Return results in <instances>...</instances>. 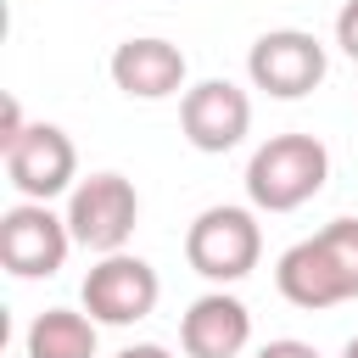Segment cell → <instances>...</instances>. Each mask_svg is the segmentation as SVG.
Instances as JSON below:
<instances>
[{
    "mask_svg": "<svg viewBox=\"0 0 358 358\" xmlns=\"http://www.w3.org/2000/svg\"><path fill=\"white\" fill-rule=\"evenodd\" d=\"M274 285L291 308L324 313L358 296V218H330L319 235L296 241L274 263Z\"/></svg>",
    "mask_w": 358,
    "mask_h": 358,
    "instance_id": "6da1fadb",
    "label": "cell"
},
{
    "mask_svg": "<svg viewBox=\"0 0 358 358\" xmlns=\"http://www.w3.org/2000/svg\"><path fill=\"white\" fill-rule=\"evenodd\" d=\"M330 179V151L319 134H268L252 162H246V201L257 213H296L302 201H313Z\"/></svg>",
    "mask_w": 358,
    "mask_h": 358,
    "instance_id": "7a4b0ae2",
    "label": "cell"
},
{
    "mask_svg": "<svg viewBox=\"0 0 358 358\" xmlns=\"http://www.w3.org/2000/svg\"><path fill=\"white\" fill-rule=\"evenodd\" d=\"M257 257H263V229H257L252 207L218 201V207H201L190 218V229H185V263L213 285L246 280L257 268Z\"/></svg>",
    "mask_w": 358,
    "mask_h": 358,
    "instance_id": "3957f363",
    "label": "cell"
},
{
    "mask_svg": "<svg viewBox=\"0 0 358 358\" xmlns=\"http://www.w3.org/2000/svg\"><path fill=\"white\" fill-rule=\"evenodd\" d=\"M140 224V190L123 179V173H90L67 190V229H73V246L95 252V257H112L129 246Z\"/></svg>",
    "mask_w": 358,
    "mask_h": 358,
    "instance_id": "277c9868",
    "label": "cell"
},
{
    "mask_svg": "<svg viewBox=\"0 0 358 358\" xmlns=\"http://www.w3.org/2000/svg\"><path fill=\"white\" fill-rule=\"evenodd\" d=\"M324 73H330V56H324V45L308 28H268L246 50L252 90H263L274 101H302L308 90L324 84Z\"/></svg>",
    "mask_w": 358,
    "mask_h": 358,
    "instance_id": "5b68a950",
    "label": "cell"
},
{
    "mask_svg": "<svg viewBox=\"0 0 358 358\" xmlns=\"http://www.w3.org/2000/svg\"><path fill=\"white\" fill-rule=\"evenodd\" d=\"M73 252L67 213H50V201H17L0 213V263L17 280H50Z\"/></svg>",
    "mask_w": 358,
    "mask_h": 358,
    "instance_id": "8992f818",
    "label": "cell"
},
{
    "mask_svg": "<svg viewBox=\"0 0 358 358\" xmlns=\"http://www.w3.org/2000/svg\"><path fill=\"white\" fill-rule=\"evenodd\" d=\"M0 157H6V179L17 185L22 201H50L78 185V145L56 123H28Z\"/></svg>",
    "mask_w": 358,
    "mask_h": 358,
    "instance_id": "52a82bcc",
    "label": "cell"
},
{
    "mask_svg": "<svg viewBox=\"0 0 358 358\" xmlns=\"http://www.w3.org/2000/svg\"><path fill=\"white\" fill-rule=\"evenodd\" d=\"M78 296H84V313L95 324H140V319H151V308L162 296V280H157V268L145 257L112 252L84 274Z\"/></svg>",
    "mask_w": 358,
    "mask_h": 358,
    "instance_id": "ba28073f",
    "label": "cell"
},
{
    "mask_svg": "<svg viewBox=\"0 0 358 358\" xmlns=\"http://www.w3.org/2000/svg\"><path fill=\"white\" fill-rule=\"evenodd\" d=\"M179 129H185V140L196 151L224 157L252 129V95L241 84H229V78H201V84H190L179 95Z\"/></svg>",
    "mask_w": 358,
    "mask_h": 358,
    "instance_id": "9c48e42d",
    "label": "cell"
},
{
    "mask_svg": "<svg viewBox=\"0 0 358 358\" xmlns=\"http://www.w3.org/2000/svg\"><path fill=\"white\" fill-rule=\"evenodd\" d=\"M106 67H112V84H117L129 101H168V95L185 90V73H190L185 50L168 45V39H157V34L123 39Z\"/></svg>",
    "mask_w": 358,
    "mask_h": 358,
    "instance_id": "30bf717a",
    "label": "cell"
},
{
    "mask_svg": "<svg viewBox=\"0 0 358 358\" xmlns=\"http://www.w3.org/2000/svg\"><path fill=\"white\" fill-rule=\"evenodd\" d=\"M252 341V313L229 291H207L185 308L179 319V347L185 358H241Z\"/></svg>",
    "mask_w": 358,
    "mask_h": 358,
    "instance_id": "8fae6325",
    "label": "cell"
},
{
    "mask_svg": "<svg viewBox=\"0 0 358 358\" xmlns=\"http://www.w3.org/2000/svg\"><path fill=\"white\" fill-rule=\"evenodd\" d=\"M22 347H28V358H95L101 324L78 308H45V313H34Z\"/></svg>",
    "mask_w": 358,
    "mask_h": 358,
    "instance_id": "7c38bea8",
    "label": "cell"
},
{
    "mask_svg": "<svg viewBox=\"0 0 358 358\" xmlns=\"http://www.w3.org/2000/svg\"><path fill=\"white\" fill-rule=\"evenodd\" d=\"M336 45L358 62V0H347V6L336 11Z\"/></svg>",
    "mask_w": 358,
    "mask_h": 358,
    "instance_id": "4fadbf2b",
    "label": "cell"
},
{
    "mask_svg": "<svg viewBox=\"0 0 358 358\" xmlns=\"http://www.w3.org/2000/svg\"><path fill=\"white\" fill-rule=\"evenodd\" d=\"M257 358H319L308 341H296V336H280V341H268V347H257Z\"/></svg>",
    "mask_w": 358,
    "mask_h": 358,
    "instance_id": "5bb4252c",
    "label": "cell"
},
{
    "mask_svg": "<svg viewBox=\"0 0 358 358\" xmlns=\"http://www.w3.org/2000/svg\"><path fill=\"white\" fill-rule=\"evenodd\" d=\"M22 129H28V123H22V106H17V95H6V117H0V151H6V145H11Z\"/></svg>",
    "mask_w": 358,
    "mask_h": 358,
    "instance_id": "9a60e30c",
    "label": "cell"
},
{
    "mask_svg": "<svg viewBox=\"0 0 358 358\" xmlns=\"http://www.w3.org/2000/svg\"><path fill=\"white\" fill-rule=\"evenodd\" d=\"M117 358H173V352H168L162 341H134V347H123Z\"/></svg>",
    "mask_w": 358,
    "mask_h": 358,
    "instance_id": "2e32d148",
    "label": "cell"
},
{
    "mask_svg": "<svg viewBox=\"0 0 358 358\" xmlns=\"http://www.w3.org/2000/svg\"><path fill=\"white\" fill-rule=\"evenodd\" d=\"M341 358H358V336H352V341H347V347H341Z\"/></svg>",
    "mask_w": 358,
    "mask_h": 358,
    "instance_id": "e0dca14e",
    "label": "cell"
}]
</instances>
